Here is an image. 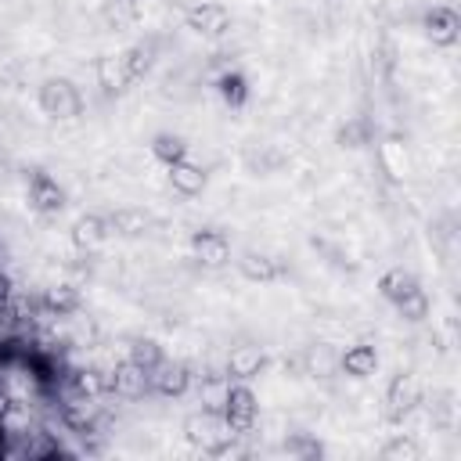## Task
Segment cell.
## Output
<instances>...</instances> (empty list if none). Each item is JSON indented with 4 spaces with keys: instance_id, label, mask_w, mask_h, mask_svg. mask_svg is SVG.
<instances>
[{
    "instance_id": "cell-15",
    "label": "cell",
    "mask_w": 461,
    "mask_h": 461,
    "mask_svg": "<svg viewBox=\"0 0 461 461\" xmlns=\"http://www.w3.org/2000/svg\"><path fill=\"white\" fill-rule=\"evenodd\" d=\"M169 169V184H173V191H180V194H198L202 187H205V169L198 166V162H187V158H180V162H173V166H166Z\"/></svg>"
},
{
    "instance_id": "cell-3",
    "label": "cell",
    "mask_w": 461,
    "mask_h": 461,
    "mask_svg": "<svg viewBox=\"0 0 461 461\" xmlns=\"http://www.w3.org/2000/svg\"><path fill=\"white\" fill-rule=\"evenodd\" d=\"M220 414L227 418V425H230V432H234V436H241V432H252V425H256V418H259V403H256V393H252L245 382H238V385H227V393H223V403H220Z\"/></svg>"
},
{
    "instance_id": "cell-9",
    "label": "cell",
    "mask_w": 461,
    "mask_h": 461,
    "mask_svg": "<svg viewBox=\"0 0 461 461\" xmlns=\"http://www.w3.org/2000/svg\"><path fill=\"white\" fill-rule=\"evenodd\" d=\"M191 252H194V259L205 263V267H223V263L230 259V238H227L223 230H216V227L194 230Z\"/></svg>"
},
{
    "instance_id": "cell-26",
    "label": "cell",
    "mask_w": 461,
    "mask_h": 461,
    "mask_svg": "<svg viewBox=\"0 0 461 461\" xmlns=\"http://www.w3.org/2000/svg\"><path fill=\"white\" fill-rule=\"evenodd\" d=\"M122 65H126V76H130V83H137L144 72H148V50L144 47H130V50H122Z\"/></svg>"
},
{
    "instance_id": "cell-23",
    "label": "cell",
    "mask_w": 461,
    "mask_h": 461,
    "mask_svg": "<svg viewBox=\"0 0 461 461\" xmlns=\"http://www.w3.org/2000/svg\"><path fill=\"white\" fill-rule=\"evenodd\" d=\"M396 313H400L403 321H425V317H429V295H425V288H414L411 295H403V299L396 303Z\"/></svg>"
},
{
    "instance_id": "cell-6",
    "label": "cell",
    "mask_w": 461,
    "mask_h": 461,
    "mask_svg": "<svg viewBox=\"0 0 461 461\" xmlns=\"http://www.w3.org/2000/svg\"><path fill=\"white\" fill-rule=\"evenodd\" d=\"M421 29H425V36L432 40V47H454V43H457V36H461V18H457V11H454V7L436 4V7H429V11H425Z\"/></svg>"
},
{
    "instance_id": "cell-17",
    "label": "cell",
    "mask_w": 461,
    "mask_h": 461,
    "mask_svg": "<svg viewBox=\"0 0 461 461\" xmlns=\"http://www.w3.org/2000/svg\"><path fill=\"white\" fill-rule=\"evenodd\" d=\"M43 310L47 313H54V317H68V313H76L79 310V288L76 285H50V288H43Z\"/></svg>"
},
{
    "instance_id": "cell-11",
    "label": "cell",
    "mask_w": 461,
    "mask_h": 461,
    "mask_svg": "<svg viewBox=\"0 0 461 461\" xmlns=\"http://www.w3.org/2000/svg\"><path fill=\"white\" fill-rule=\"evenodd\" d=\"M238 270H241L245 281H256V285H270V281L281 277V263H277L274 256H267V252H256V249L241 252Z\"/></svg>"
},
{
    "instance_id": "cell-18",
    "label": "cell",
    "mask_w": 461,
    "mask_h": 461,
    "mask_svg": "<svg viewBox=\"0 0 461 461\" xmlns=\"http://www.w3.org/2000/svg\"><path fill=\"white\" fill-rule=\"evenodd\" d=\"M414 288H421V285H418V277H414L411 270H403V267H393V270H385V274H382V281H378V292H382V299H389L393 306H396L403 295H411Z\"/></svg>"
},
{
    "instance_id": "cell-20",
    "label": "cell",
    "mask_w": 461,
    "mask_h": 461,
    "mask_svg": "<svg viewBox=\"0 0 461 461\" xmlns=\"http://www.w3.org/2000/svg\"><path fill=\"white\" fill-rule=\"evenodd\" d=\"M151 155H155L162 166H173V162L187 158V144H184V137H180V133L162 130V133H155V137H151Z\"/></svg>"
},
{
    "instance_id": "cell-1",
    "label": "cell",
    "mask_w": 461,
    "mask_h": 461,
    "mask_svg": "<svg viewBox=\"0 0 461 461\" xmlns=\"http://www.w3.org/2000/svg\"><path fill=\"white\" fill-rule=\"evenodd\" d=\"M184 432H187V439H191L198 450H205V454H223V450L230 447V439H234L227 418H223L220 411H212V407L194 411V414L184 421Z\"/></svg>"
},
{
    "instance_id": "cell-25",
    "label": "cell",
    "mask_w": 461,
    "mask_h": 461,
    "mask_svg": "<svg viewBox=\"0 0 461 461\" xmlns=\"http://www.w3.org/2000/svg\"><path fill=\"white\" fill-rule=\"evenodd\" d=\"M335 137H339L342 148H360V144H367V122L364 119H349V122L339 126Z\"/></svg>"
},
{
    "instance_id": "cell-19",
    "label": "cell",
    "mask_w": 461,
    "mask_h": 461,
    "mask_svg": "<svg viewBox=\"0 0 461 461\" xmlns=\"http://www.w3.org/2000/svg\"><path fill=\"white\" fill-rule=\"evenodd\" d=\"M97 83L112 94V90H126L130 86V76H126V65H122V54H104L97 61Z\"/></svg>"
},
{
    "instance_id": "cell-14",
    "label": "cell",
    "mask_w": 461,
    "mask_h": 461,
    "mask_svg": "<svg viewBox=\"0 0 461 461\" xmlns=\"http://www.w3.org/2000/svg\"><path fill=\"white\" fill-rule=\"evenodd\" d=\"M108 234H112V230H108V220H104V216H94V212H86V216H79V220L72 223V245H76L79 252L97 249Z\"/></svg>"
},
{
    "instance_id": "cell-22",
    "label": "cell",
    "mask_w": 461,
    "mask_h": 461,
    "mask_svg": "<svg viewBox=\"0 0 461 461\" xmlns=\"http://www.w3.org/2000/svg\"><path fill=\"white\" fill-rule=\"evenodd\" d=\"M130 360L140 364V367L151 375V367H158V364L166 360V353H162V346H158L155 339H137V342L130 346Z\"/></svg>"
},
{
    "instance_id": "cell-29",
    "label": "cell",
    "mask_w": 461,
    "mask_h": 461,
    "mask_svg": "<svg viewBox=\"0 0 461 461\" xmlns=\"http://www.w3.org/2000/svg\"><path fill=\"white\" fill-rule=\"evenodd\" d=\"M7 299V277H0V303Z\"/></svg>"
},
{
    "instance_id": "cell-5",
    "label": "cell",
    "mask_w": 461,
    "mask_h": 461,
    "mask_svg": "<svg viewBox=\"0 0 461 461\" xmlns=\"http://www.w3.org/2000/svg\"><path fill=\"white\" fill-rule=\"evenodd\" d=\"M29 205L40 212V216H58L65 209V187L43 173V169H32L29 176Z\"/></svg>"
},
{
    "instance_id": "cell-4",
    "label": "cell",
    "mask_w": 461,
    "mask_h": 461,
    "mask_svg": "<svg viewBox=\"0 0 461 461\" xmlns=\"http://www.w3.org/2000/svg\"><path fill=\"white\" fill-rule=\"evenodd\" d=\"M418 403H421V385H418V378H414L411 371H396L393 382H389V389H385V414H389L393 421H403Z\"/></svg>"
},
{
    "instance_id": "cell-2",
    "label": "cell",
    "mask_w": 461,
    "mask_h": 461,
    "mask_svg": "<svg viewBox=\"0 0 461 461\" xmlns=\"http://www.w3.org/2000/svg\"><path fill=\"white\" fill-rule=\"evenodd\" d=\"M40 108L50 115V119H76L83 112V97L76 90L72 79L65 76H50L43 86H40Z\"/></svg>"
},
{
    "instance_id": "cell-24",
    "label": "cell",
    "mask_w": 461,
    "mask_h": 461,
    "mask_svg": "<svg viewBox=\"0 0 461 461\" xmlns=\"http://www.w3.org/2000/svg\"><path fill=\"white\" fill-rule=\"evenodd\" d=\"M382 457H385V461H418L421 450H418V443H414L411 436H396V439H389V443L382 447Z\"/></svg>"
},
{
    "instance_id": "cell-27",
    "label": "cell",
    "mask_w": 461,
    "mask_h": 461,
    "mask_svg": "<svg viewBox=\"0 0 461 461\" xmlns=\"http://www.w3.org/2000/svg\"><path fill=\"white\" fill-rule=\"evenodd\" d=\"M220 94H223V101H230L234 108L245 101V79L238 76V72H230V76H223L220 79Z\"/></svg>"
},
{
    "instance_id": "cell-28",
    "label": "cell",
    "mask_w": 461,
    "mask_h": 461,
    "mask_svg": "<svg viewBox=\"0 0 461 461\" xmlns=\"http://www.w3.org/2000/svg\"><path fill=\"white\" fill-rule=\"evenodd\" d=\"M285 454H292V457H321V454H324V447H321L317 439L295 436V439H288V443H285Z\"/></svg>"
},
{
    "instance_id": "cell-10",
    "label": "cell",
    "mask_w": 461,
    "mask_h": 461,
    "mask_svg": "<svg viewBox=\"0 0 461 461\" xmlns=\"http://www.w3.org/2000/svg\"><path fill=\"white\" fill-rule=\"evenodd\" d=\"M151 389L158 393V396H184L187 393V385H191V371H187V364H180V360H162L158 367H151Z\"/></svg>"
},
{
    "instance_id": "cell-7",
    "label": "cell",
    "mask_w": 461,
    "mask_h": 461,
    "mask_svg": "<svg viewBox=\"0 0 461 461\" xmlns=\"http://www.w3.org/2000/svg\"><path fill=\"white\" fill-rule=\"evenodd\" d=\"M148 389H151V378H148V371H144L140 364H133L130 357L108 371V393H115V396L137 400V396H144Z\"/></svg>"
},
{
    "instance_id": "cell-8",
    "label": "cell",
    "mask_w": 461,
    "mask_h": 461,
    "mask_svg": "<svg viewBox=\"0 0 461 461\" xmlns=\"http://www.w3.org/2000/svg\"><path fill=\"white\" fill-rule=\"evenodd\" d=\"M187 29L198 36H223L230 29V11L223 4H194L187 7Z\"/></svg>"
},
{
    "instance_id": "cell-13",
    "label": "cell",
    "mask_w": 461,
    "mask_h": 461,
    "mask_svg": "<svg viewBox=\"0 0 461 461\" xmlns=\"http://www.w3.org/2000/svg\"><path fill=\"white\" fill-rule=\"evenodd\" d=\"M339 367L349 375V378H367L378 371V349L371 342H353L342 357H339Z\"/></svg>"
},
{
    "instance_id": "cell-16",
    "label": "cell",
    "mask_w": 461,
    "mask_h": 461,
    "mask_svg": "<svg viewBox=\"0 0 461 461\" xmlns=\"http://www.w3.org/2000/svg\"><path fill=\"white\" fill-rule=\"evenodd\" d=\"M151 227V212L148 209H137V205H126V209H115L108 216V230L122 234V238H137Z\"/></svg>"
},
{
    "instance_id": "cell-12",
    "label": "cell",
    "mask_w": 461,
    "mask_h": 461,
    "mask_svg": "<svg viewBox=\"0 0 461 461\" xmlns=\"http://www.w3.org/2000/svg\"><path fill=\"white\" fill-rule=\"evenodd\" d=\"M263 364H267V357H263L259 346H234V349L227 353V375L238 378V382L256 378V375L263 371Z\"/></svg>"
},
{
    "instance_id": "cell-21",
    "label": "cell",
    "mask_w": 461,
    "mask_h": 461,
    "mask_svg": "<svg viewBox=\"0 0 461 461\" xmlns=\"http://www.w3.org/2000/svg\"><path fill=\"white\" fill-rule=\"evenodd\" d=\"M61 414H65V421L72 425V429H79V432H86V425L97 418V403H94V396H76V400H68L65 407H61Z\"/></svg>"
}]
</instances>
